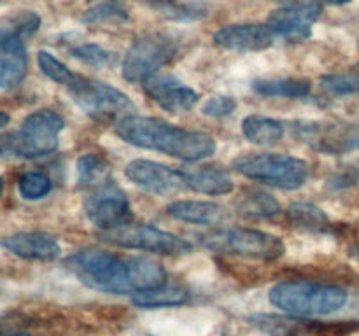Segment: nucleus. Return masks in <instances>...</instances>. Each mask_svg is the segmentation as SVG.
I'll list each match as a JSON object with an SVG mask.
<instances>
[{
  "label": "nucleus",
  "instance_id": "nucleus-1",
  "mask_svg": "<svg viewBox=\"0 0 359 336\" xmlns=\"http://www.w3.org/2000/svg\"><path fill=\"white\" fill-rule=\"evenodd\" d=\"M65 266L90 289L107 294H137L167 284V272L160 262L140 255H116L84 248L65 261Z\"/></svg>",
  "mask_w": 359,
  "mask_h": 336
},
{
  "label": "nucleus",
  "instance_id": "nucleus-2",
  "mask_svg": "<svg viewBox=\"0 0 359 336\" xmlns=\"http://www.w3.org/2000/svg\"><path fill=\"white\" fill-rule=\"evenodd\" d=\"M116 133L126 144L149 150H160L184 161H200L212 156L216 140L202 132L179 128L163 119L128 115L116 125Z\"/></svg>",
  "mask_w": 359,
  "mask_h": 336
},
{
  "label": "nucleus",
  "instance_id": "nucleus-3",
  "mask_svg": "<svg viewBox=\"0 0 359 336\" xmlns=\"http://www.w3.org/2000/svg\"><path fill=\"white\" fill-rule=\"evenodd\" d=\"M269 300L273 307L297 317L330 315L347 303V293L339 286L311 280H287L270 289Z\"/></svg>",
  "mask_w": 359,
  "mask_h": 336
},
{
  "label": "nucleus",
  "instance_id": "nucleus-4",
  "mask_svg": "<svg viewBox=\"0 0 359 336\" xmlns=\"http://www.w3.org/2000/svg\"><path fill=\"white\" fill-rule=\"evenodd\" d=\"M65 121L53 111H37L27 115L18 132L0 135V158L34 160L58 149V135Z\"/></svg>",
  "mask_w": 359,
  "mask_h": 336
},
{
  "label": "nucleus",
  "instance_id": "nucleus-5",
  "mask_svg": "<svg viewBox=\"0 0 359 336\" xmlns=\"http://www.w3.org/2000/svg\"><path fill=\"white\" fill-rule=\"evenodd\" d=\"M233 168L251 181L265 182L280 189H298L307 182L309 164L290 154H244L233 161Z\"/></svg>",
  "mask_w": 359,
  "mask_h": 336
},
{
  "label": "nucleus",
  "instance_id": "nucleus-6",
  "mask_svg": "<svg viewBox=\"0 0 359 336\" xmlns=\"http://www.w3.org/2000/svg\"><path fill=\"white\" fill-rule=\"evenodd\" d=\"M69 93L77 107L95 121H121L135 112V104L123 91L77 76L76 83L69 88Z\"/></svg>",
  "mask_w": 359,
  "mask_h": 336
},
{
  "label": "nucleus",
  "instance_id": "nucleus-7",
  "mask_svg": "<svg viewBox=\"0 0 359 336\" xmlns=\"http://www.w3.org/2000/svg\"><path fill=\"white\" fill-rule=\"evenodd\" d=\"M205 245L214 251L259 261H276L286 252V245L279 237L249 227H230L207 234Z\"/></svg>",
  "mask_w": 359,
  "mask_h": 336
},
{
  "label": "nucleus",
  "instance_id": "nucleus-8",
  "mask_svg": "<svg viewBox=\"0 0 359 336\" xmlns=\"http://www.w3.org/2000/svg\"><path fill=\"white\" fill-rule=\"evenodd\" d=\"M177 52V41L165 34H147L137 38L123 62V77L130 83H146L156 76Z\"/></svg>",
  "mask_w": 359,
  "mask_h": 336
},
{
  "label": "nucleus",
  "instance_id": "nucleus-9",
  "mask_svg": "<svg viewBox=\"0 0 359 336\" xmlns=\"http://www.w3.org/2000/svg\"><path fill=\"white\" fill-rule=\"evenodd\" d=\"M100 240L105 244L133 251H147L154 254L179 255L191 251L193 245L184 238L161 231L146 224H126L118 230L102 231Z\"/></svg>",
  "mask_w": 359,
  "mask_h": 336
},
{
  "label": "nucleus",
  "instance_id": "nucleus-10",
  "mask_svg": "<svg viewBox=\"0 0 359 336\" xmlns=\"http://www.w3.org/2000/svg\"><path fill=\"white\" fill-rule=\"evenodd\" d=\"M84 212L88 219L102 231L118 230L132 224L133 214L125 191L112 182L95 188V191L84 200Z\"/></svg>",
  "mask_w": 359,
  "mask_h": 336
},
{
  "label": "nucleus",
  "instance_id": "nucleus-11",
  "mask_svg": "<svg viewBox=\"0 0 359 336\" xmlns=\"http://www.w3.org/2000/svg\"><path fill=\"white\" fill-rule=\"evenodd\" d=\"M321 16V6L314 2H293L273 10L269 18L270 30L284 41H305Z\"/></svg>",
  "mask_w": 359,
  "mask_h": 336
},
{
  "label": "nucleus",
  "instance_id": "nucleus-12",
  "mask_svg": "<svg viewBox=\"0 0 359 336\" xmlns=\"http://www.w3.org/2000/svg\"><path fill=\"white\" fill-rule=\"evenodd\" d=\"M125 175L130 182L154 195H170L186 186L181 172L149 160H133L126 164Z\"/></svg>",
  "mask_w": 359,
  "mask_h": 336
},
{
  "label": "nucleus",
  "instance_id": "nucleus-13",
  "mask_svg": "<svg viewBox=\"0 0 359 336\" xmlns=\"http://www.w3.org/2000/svg\"><path fill=\"white\" fill-rule=\"evenodd\" d=\"M28 58L23 37L13 27L0 28V88L14 90L27 77Z\"/></svg>",
  "mask_w": 359,
  "mask_h": 336
},
{
  "label": "nucleus",
  "instance_id": "nucleus-14",
  "mask_svg": "<svg viewBox=\"0 0 359 336\" xmlns=\"http://www.w3.org/2000/svg\"><path fill=\"white\" fill-rule=\"evenodd\" d=\"M276 34L270 30L269 24L245 23V24H228L219 28L214 34V42L219 48L230 51H265L273 44Z\"/></svg>",
  "mask_w": 359,
  "mask_h": 336
},
{
  "label": "nucleus",
  "instance_id": "nucleus-15",
  "mask_svg": "<svg viewBox=\"0 0 359 336\" xmlns=\"http://www.w3.org/2000/svg\"><path fill=\"white\" fill-rule=\"evenodd\" d=\"M144 90L163 111L179 114L191 111L198 102V93L172 76H154L144 83Z\"/></svg>",
  "mask_w": 359,
  "mask_h": 336
},
{
  "label": "nucleus",
  "instance_id": "nucleus-16",
  "mask_svg": "<svg viewBox=\"0 0 359 336\" xmlns=\"http://www.w3.org/2000/svg\"><path fill=\"white\" fill-rule=\"evenodd\" d=\"M302 139L312 144L319 150L330 154H340L359 147V126H321L304 122L298 126Z\"/></svg>",
  "mask_w": 359,
  "mask_h": 336
},
{
  "label": "nucleus",
  "instance_id": "nucleus-17",
  "mask_svg": "<svg viewBox=\"0 0 359 336\" xmlns=\"http://www.w3.org/2000/svg\"><path fill=\"white\" fill-rule=\"evenodd\" d=\"M14 255L30 261H55L62 255V247L55 237L44 231H21L0 241Z\"/></svg>",
  "mask_w": 359,
  "mask_h": 336
},
{
  "label": "nucleus",
  "instance_id": "nucleus-18",
  "mask_svg": "<svg viewBox=\"0 0 359 336\" xmlns=\"http://www.w3.org/2000/svg\"><path fill=\"white\" fill-rule=\"evenodd\" d=\"M167 212L174 219L184 220L202 226H214L228 219V210L214 202H198V200H179L168 205Z\"/></svg>",
  "mask_w": 359,
  "mask_h": 336
},
{
  "label": "nucleus",
  "instance_id": "nucleus-19",
  "mask_svg": "<svg viewBox=\"0 0 359 336\" xmlns=\"http://www.w3.org/2000/svg\"><path fill=\"white\" fill-rule=\"evenodd\" d=\"M182 175H184L188 188L196 192H203V195H228L235 188L231 175L219 167H198L195 170L184 172Z\"/></svg>",
  "mask_w": 359,
  "mask_h": 336
},
{
  "label": "nucleus",
  "instance_id": "nucleus-20",
  "mask_svg": "<svg viewBox=\"0 0 359 336\" xmlns=\"http://www.w3.org/2000/svg\"><path fill=\"white\" fill-rule=\"evenodd\" d=\"M242 132L256 146H273L284 136V126L277 119L252 114L242 121Z\"/></svg>",
  "mask_w": 359,
  "mask_h": 336
},
{
  "label": "nucleus",
  "instance_id": "nucleus-21",
  "mask_svg": "<svg viewBox=\"0 0 359 336\" xmlns=\"http://www.w3.org/2000/svg\"><path fill=\"white\" fill-rule=\"evenodd\" d=\"M189 300V290L181 286H168L163 284L154 289L142 290V293L133 294V304L139 308H167L184 304Z\"/></svg>",
  "mask_w": 359,
  "mask_h": 336
},
{
  "label": "nucleus",
  "instance_id": "nucleus-22",
  "mask_svg": "<svg viewBox=\"0 0 359 336\" xmlns=\"http://www.w3.org/2000/svg\"><path fill=\"white\" fill-rule=\"evenodd\" d=\"M256 93L263 97H283V98H302L311 93V80L307 79H259L252 83Z\"/></svg>",
  "mask_w": 359,
  "mask_h": 336
},
{
  "label": "nucleus",
  "instance_id": "nucleus-23",
  "mask_svg": "<svg viewBox=\"0 0 359 336\" xmlns=\"http://www.w3.org/2000/svg\"><path fill=\"white\" fill-rule=\"evenodd\" d=\"M111 164L100 154H84L77 160V181L83 188H98L109 181Z\"/></svg>",
  "mask_w": 359,
  "mask_h": 336
},
{
  "label": "nucleus",
  "instance_id": "nucleus-24",
  "mask_svg": "<svg viewBox=\"0 0 359 336\" xmlns=\"http://www.w3.org/2000/svg\"><path fill=\"white\" fill-rule=\"evenodd\" d=\"M237 210L245 217H272L279 214L280 203L265 191H248L237 200Z\"/></svg>",
  "mask_w": 359,
  "mask_h": 336
},
{
  "label": "nucleus",
  "instance_id": "nucleus-25",
  "mask_svg": "<svg viewBox=\"0 0 359 336\" xmlns=\"http://www.w3.org/2000/svg\"><path fill=\"white\" fill-rule=\"evenodd\" d=\"M287 219L298 227L309 231H326L330 227V219L319 206L312 203L298 202L287 209Z\"/></svg>",
  "mask_w": 359,
  "mask_h": 336
},
{
  "label": "nucleus",
  "instance_id": "nucleus-26",
  "mask_svg": "<svg viewBox=\"0 0 359 336\" xmlns=\"http://www.w3.org/2000/svg\"><path fill=\"white\" fill-rule=\"evenodd\" d=\"M37 63H39V69L42 70L46 77H49L51 80L55 83L62 84V86L70 88L74 83H76L77 76L65 65V63L60 62L58 58L51 55L48 51H39L37 55Z\"/></svg>",
  "mask_w": 359,
  "mask_h": 336
},
{
  "label": "nucleus",
  "instance_id": "nucleus-27",
  "mask_svg": "<svg viewBox=\"0 0 359 336\" xmlns=\"http://www.w3.org/2000/svg\"><path fill=\"white\" fill-rule=\"evenodd\" d=\"M53 184L48 175L41 172H27L20 177L18 189L25 200H41L51 191Z\"/></svg>",
  "mask_w": 359,
  "mask_h": 336
},
{
  "label": "nucleus",
  "instance_id": "nucleus-28",
  "mask_svg": "<svg viewBox=\"0 0 359 336\" xmlns=\"http://www.w3.org/2000/svg\"><path fill=\"white\" fill-rule=\"evenodd\" d=\"M151 6L156 10H160L163 16L172 18V20L179 21H193L203 16V9L196 6H189V4L175 2V0H153Z\"/></svg>",
  "mask_w": 359,
  "mask_h": 336
},
{
  "label": "nucleus",
  "instance_id": "nucleus-29",
  "mask_svg": "<svg viewBox=\"0 0 359 336\" xmlns=\"http://www.w3.org/2000/svg\"><path fill=\"white\" fill-rule=\"evenodd\" d=\"M321 86L328 93L346 97V94L359 93V76L353 72L346 74H330L321 79Z\"/></svg>",
  "mask_w": 359,
  "mask_h": 336
},
{
  "label": "nucleus",
  "instance_id": "nucleus-30",
  "mask_svg": "<svg viewBox=\"0 0 359 336\" xmlns=\"http://www.w3.org/2000/svg\"><path fill=\"white\" fill-rule=\"evenodd\" d=\"M72 56L76 59H81V62L88 63V65H93V66H100L105 65V63L111 59V55L105 51L104 48L97 44H81L72 48Z\"/></svg>",
  "mask_w": 359,
  "mask_h": 336
},
{
  "label": "nucleus",
  "instance_id": "nucleus-31",
  "mask_svg": "<svg viewBox=\"0 0 359 336\" xmlns=\"http://www.w3.org/2000/svg\"><path fill=\"white\" fill-rule=\"evenodd\" d=\"M83 20L86 21V23H102V21H112V20H119V21L128 20V16H126L125 10L119 9L118 6H112V4H100V6L86 10Z\"/></svg>",
  "mask_w": 359,
  "mask_h": 336
},
{
  "label": "nucleus",
  "instance_id": "nucleus-32",
  "mask_svg": "<svg viewBox=\"0 0 359 336\" xmlns=\"http://www.w3.org/2000/svg\"><path fill=\"white\" fill-rule=\"evenodd\" d=\"M237 108V102L231 97H212L203 104L202 112L209 118H224Z\"/></svg>",
  "mask_w": 359,
  "mask_h": 336
},
{
  "label": "nucleus",
  "instance_id": "nucleus-33",
  "mask_svg": "<svg viewBox=\"0 0 359 336\" xmlns=\"http://www.w3.org/2000/svg\"><path fill=\"white\" fill-rule=\"evenodd\" d=\"M9 114L7 112H0V130L4 128V126H7V122H9Z\"/></svg>",
  "mask_w": 359,
  "mask_h": 336
},
{
  "label": "nucleus",
  "instance_id": "nucleus-34",
  "mask_svg": "<svg viewBox=\"0 0 359 336\" xmlns=\"http://www.w3.org/2000/svg\"><path fill=\"white\" fill-rule=\"evenodd\" d=\"M323 2L333 4V6H344V4H349L353 2V0H323Z\"/></svg>",
  "mask_w": 359,
  "mask_h": 336
},
{
  "label": "nucleus",
  "instance_id": "nucleus-35",
  "mask_svg": "<svg viewBox=\"0 0 359 336\" xmlns=\"http://www.w3.org/2000/svg\"><path fill=\"white\" fill-rule=\"evenodd\" d=\"M351 254H353L354 258H356L358 261H359V244H356L353 248H351Z\"/></svg>",
  "mask_w": 359,
  "mask_h": 336
},
{
  "label": "nucleus",
  "instance_id": "nucleus-36",
  "mask_svg": "<svg viewBox=\"0 0 359 336\" xmlns=\"http://www.w3.org/2000/svg\"><path fill=\"white\" fill-rule=\"evenodd\" d=\"M0 336H32L30 332H11V335H0Z\"/></svg>",
  "mask_w": 359,
  "mask_h": 336
},
{
  "label": "nucleus",
  "instance_id": "nucleus-37",
  "mask_svg": "<svg viewBox=\"0 0 359 336\" xmlns=\"http://www.w3.org/2000/svg\"><path fill=\"white\" fill-rule=\"evenodd\" d=\"M2 191H4V178L0 177V195H2Z\"/></svg>",
  "mask_w": 359,
  "mask_h": 336
}]
</instances>
